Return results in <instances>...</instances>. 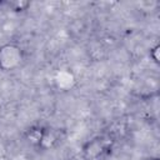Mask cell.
Wrapping results in <instances>:
<instances>
[{
    "label": "cell",
    "mask_w": 160,
    "mask_h": 160,
    "mask_svg": "<svg viewBox=\"0 0 160 160\" xmlns=\"http://www.w3.org/2000/svg\"><path fill=\"white\" fill-rule=\"evenodd\" d=\"M160 46L159 45H155L151 50H150V58L152 59V61L154 62H156V64H159V61H160Z\"/></svg>",
    "instance_id": "cell-4"
},
{
    "label": "cell",
    "mask_w": 160,
    "mask_h": 160,
    "mask_svg": "<svg viewBox=\"0 0 160 160\" xmlns=\"http://www.w3.org/2000/svg\"><path fill=\"white\" fill-rule=\"evenodd\" d=\"M24 61V50L16 44H4L0 46V70L12 71Z\"/></svg>",
    "instance_id": "cell-1"
},
{
    "label": "cell",
    "mask_w": 160,
    "mask_h": 160,
    "mask_svg": "<svg viewBox=\"0 0 160 160\" xmlns=\"http://www.w3.org/2000/svg\"><path fill=\"white\" fill-rule=\"evenodd\" d=\"M41 136H42V129H31L29 131V140L32 142V144H40V140H41Z\"/></svg>",
    "instance_id": "cell-3"
},
{
    "label": "cell",
    "mask_w": 160,
    "mask_h": 160,
    "mask_svg": "<svg viewBox=\"0 0 160 160\" xmlns=\"http://www.w3.org/2000/svg\"><path fill=\"white\" fill-rule=\"evenodd\" d=\"M150 160H159L158 158H154V159H150Z\"/></svg>",
    "instance_id": "cell-5"
},
{
    "label": "cell",
    "mask_w": 160,
    "mask_h": 160,
    "mask_svg": "<svg viewBox=\"0 0 160 160\" xmlns=\"http://www.w3.org/2000/svg\"><path fill=\"white\" fill-rule=\"evenodd\" d=\"M55 136L54 134L50 131V130H42V136H41V140H40V146L42 148H49L51 146L54 142H55Z\"/></svg>",
    "instance_id": "cell-2"
}]
</instances>
